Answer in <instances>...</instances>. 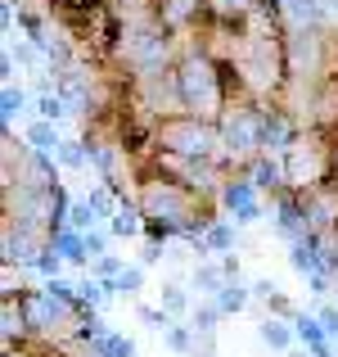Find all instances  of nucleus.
<instances>
[{
  "label": "nucleus",
  "instance_id": "obj_1",
  "mask_svg": "<svg viewBox=\"0 0 338 357\" xmlns=\"http://www.w3.org/2000/svg\"><path fill=\"white\" fill-rule=\"evenodd\" d=\"M225 204H230V208H234V218H239V222H257V218H261L257 199H252V185H243V181L225 190Z\"/></svg>",
  "mask_w": 338,
  "mask_h": 357
},
{
  "label": "nucleus",
  "instance_id": "obj_2",
  "mask_svg": "<svg viewBox=\"0 0 338 357\" xmlns=\"http://www.w3.org/2000/svg\"><path fill=\"white\" fill-rule=\"evenodd\" d=\"M293 326H298V340H303L316 357H330V349H325V335H330V331H325V321H316V317H298Z\"/></svg>",
  "mask_w": 338,
  "mask_h": 357
},
{
  "label": "nucleus",
  "instance_id": "obj_3",
  "mask_svg": "<svg viewBox=\"0 0 338 357\" xmlns=\"http://www.w3.org/2000/svg\"><path fill=\"white\" fill-rule=\"evenodd\" d=\"M243 303H248V289H243V285H225L221 294H217V307H221V312H239Z\"/></svg>",
  "mask_w": 338,
  "mask_h": 357
},
{
  "label": "nucleus",
  "instance_id": "obj_4",
  "mask_svg": "<svg viewBox=\"0 0 338 357\" xmlns=\"http://www.w3.org/2000/svg\"><path fill=\"white\" fill-rule=\"evenodd\" d=\"M261 340H266L271 349H289V340H293V335H289V326H280V321H266V326H261Z\"/></svg>",
  "mask_w": 338,
  "mask_h": 357
},
{
  "label": "nucleus",
  "instance_id": "obj_5",
  "mask_svg": "<svg viewBox=\"0 0 338 357\" xmlns=\"http://www.w3.org/2000/svg\"><path fill=\"white\" fill-rule=\"evenodd\" d=\"M136 231H140L136 208H118V218H113V236H136Z\"/></svg>",
  "mask_w": 338,
  "mask_h": 357
},
{
  "label": "nucleus",
  "instance_id": "obj_6",
  "mask_svg": "<svg viewBox=\"0 0 338 357\" xmlns=\"http://www.w3.org/2000/svg\"><path fill=\"white\" fill-rule=\"evenodd\" d=\"M140 280H145V276H140V271H136V267H131V271H122V276H113V280H108V285H113V289H118V294H136V289H140Z\"/></svg>",
  "mask_w": 338,
  "mask_h": 357
},
{
  "label": "nucleus",
  "instance_id": "obj_7",
  "mask_svg": "<svg viewBox=\"0 0 338 357\" xmlns=\"http://www.w3.org/2000/svg\"><path fill=\"white\" fill-rule=\"evenodd\" d=\"M293 267L298 271H321V258L312 253V244H298L293 249Z\"/></svg>",
  "mask_w": 338,
  "mask_h": 357
},
{
  "label": "nucleus",
  "instance_id": "obj_8",
  "mask_svg": "<svg viewBox=\"0 0 338 357\" xmlns=\"http://www.w3.org/2000/svg\"><path fill=\"white\" fill-rule=\"evenodd\" d=\"M27 140H32L36 149H54V127L50 122H36V127L27 131Z\"/></svg>",
  "mask_w": 338,
  "mask_h": 357
},
{
  "label": "nucleus",
  "instance_id": "obj_9",
  "mask_svg": "<svg viewBox=\"0 0 338 357\" xmlns=\"http://www.w3.org/2000/svg\"><path fill=\"white\" fill-rule=\"evenodd\" d=\"M59 249H63V258H86V240L72 236V231H63V236H59Z\"/></svg>",
  "mask_w": 338,
  "mask_h": 357
},
{
  "label": "nucleus",
  "instance_id": "obj_10",
  "mask_svg": "<svg viewBox=\"0 0 338 357\" xmlns=\"http://www.w3.org/2000/svg\"><path fill=\"white\" fill-rule=\"evenodd\" d=\"M99 349H104V357H131V340H122V335H104Z\"/></svg>",
  "mask_w": 338,
  "mask_h": 357
},
{
  "label": "nucleus",
  "instance_id": "obj_11",
  "mask_svg": "<svg viewBox=\"0 0 338 357\" xmlns=\"http://www.w3.org/2000/svg\"><path fill=\"white\" fill-rule=\"evenodd\" d=\"M90 222H95V204H72V227L86 231Z\"/></svg>",
  "mask_w": 338,
  "mask_h": 357
},
{
  "label": "nucleus",
  "instance_id": "obj_12",
  "mask_svg": "<svg viewBox=\"0 0 338 357\" xmlns=\"http://www.w3.org/2000/svg\"><path fill=\"white\" fill-rule=\"evenodd\" d=\"M45 298H50V303H68V298H72V285L54 276V280H50V289H45Z\"/></svg>",
  "mask_w": 338,
  "mask_h": 357
},
{
  "label": "nucleus",
  "instance_id": "obj_13",
  "mask_svg": "<svg viewBox=\"0 0 338 357\" xmlns=\"http://www.w3.org/2000/svg\"><path fill=\"white\" fill-rule=\"evenodd\" d=\"M252 176H257V185H275L280 181V167L275 163H257V172H252Z\"/></svg>",
  "mask_w": 338,
  "mask_h": 357
},
{
  "label": "nucleus",
  "instance_id": "obj_14",
  "mask_svg": "<svg viewBox=\"0 0 338 357\" xmlns=\"http://www.w3.org/2000/svg\"><path fill=\"white\" fill-rule=\"evenodd\" d=\"M41 114L50 118V122H54V118H63V100H59V96H41Z\"/></svg>",
  "mask_w": 338,
  "mask_h": 357
},
{
  "label": "nucleus",
  "instance_id": "obj_15",
  "mask_svg": "<svg viewBox=\"0 0 338 357\" xmlns=\"http://www.w3.org/2000/svg\"><path fill=\"white\" fill-rule=\"evenodd\" d=\"M18 109H23V91H5V109H0V114H5V122L14 118Z\"/></svg>",
  "mask_w": 338,
  "mask_h": 357
},
{
  "label": "nucleus",
  "instance_id": "obj_16",
  "mask_svg": "<svg viewBox=\"0 0 338 357\" xmlns=\"http://www.w3.org/2000/svg\"><path fill=\"white\" fill-rule=\"evenodd\" d=\"M280 231H289V236L298 231V208H293V204H284V208H280Z\"/></svg>",
  "mask_w": 338,
  "mask_h": 357
},
{
  "label": "nucleus",
  "instance_id": "obj_17",
  "mask_svg": "<svg viewBox=\"0 0 338 357\" xmlns=\"http://www.w3.org/2000/svg\"><path fill=\"white\" fill-rule=\"evenodd\" d=\"M208 244H212V249H230V227H212Z\"/></svg>",
  "mask_w": 338,
  "mask_h": 357
},
{
  "label": "nucleus",
  "instance_id": "obj_18",
  "mask_svg": "<svg viewBox=\"0 0 338 357\" xmlns=\"http://www.w3.org/2000/svg\"><path fill=\"white\" fill-rule=\"evenodd\" d=\"M217 312H221V307H203V312L194 317V326H199V331H212V321H217Z\"/></svg>",
  "mask_w": 338,
  "mask_h": 357
},
{
  "label": "nucleus",
  "instance_id": "obj_19",
  "mask_svg": "<svg viewBox=\"0 0 338 357\" xmlns=\"http://www.w3.org/2000/svg\"><path fill=\"white\" fill-rule=\"evenodd\" d=\"M199 285H203V289H217V285H221V271L203 267V271H199Z\"/></svg>",
  "mask_w": 338,
  "mask_h": 357
},
{
  "label": "nucleus",
  "instance_id": "obj_20",
  "mask_svg": "<svg viewBox=\"0 0 338 357\" xmlns=\"http://www.w3.org/2000/svg\"><path fill=\"white\" fill-rule=\"evenodd\" d=\"M167 344H172V349H181V353H185V349H190V335H185V331H181V326H176V331H172V335H167Z\"/></svg>",
  "mask_w": 338,
  "mask_h": 357
},
{
  "label": "nucleus",
  "instance_id": "obj_21",
  "mask_svg": "<svg viewBox=\"0 0 338 357\" xmlns=\"http://www.w3.org/2000/svg\"><path fill=\"white\" fill-rule=\"evenodd\" d=\"M99 271H104V276H122V262H118V258H108V253H104V258H99Z\"/></svg>",
  "mask_w": 338,
  "mask_h": 357
},
{
  "label": "nucleus",
  "instance_id": "obj_22",
  "mask_svg": "<svg viewBox=\"0 0 338 357\" xmlns=\"http://www.w3.org/2000/svg\"><path fill=\"white\" fill-rule=\"evenodd\" d=\"M86 253H95V258H104V236H86Z\"/></svg>",
  "mask_w": 338,
  "mask_h": 357
},
{
  "label": "nucleus",
  "instance_id": "obj_23",
  "mask_svg": "<svg viewBox=\"0 0 338 357\" xmlns=\"http://www.w3.org/2000/svg\"><path fill=\"white\" fill-rule=\"evenodd\" d=\"M321 321H325V331H330V335H338V312H334V307H325Z\"/></svg>",
  "mask_w": 338,
  "mask_h": 357
},
{
  "label": "nucleus",
  "instance_id": "obj_24",
  "mask_svg": "<svg viewBox=\"0 0 338 357\" xmlns=\"http://www.w3.org/2000/svg\"><path fill=\"white\" fill-rule=\"evenodd\" d=\"M167 307H172V312H181V307H185V294H181V289H167Z\"/></svg>",
  "mask_w": 338,
  "mask_h": 357
},
{
  "label": "nucleus",
  "instance_id": "obj_25",
  "mask_svg": "<svg viewBox=\"0 0 338 357\" xmlns=\"http://www.w3.org/2000/svg\"><path fill=\"white\" fill-rule=\"evenodd\" d=\"M59 154H63V163H72V167H77V163H81V149H77V145H63V149H59Z\"/></svg>",
  "mask_w": 338,
  "mask_h": 357
},
{
  "label": "nucleus",
  "instance_id": "obj_26",
  "mask_svg": "<svg viewBox=\"0 0 338 357\" xmlns=\"http://www.w3.org/2000/svg\"><path fill=\"white\" fill-rule=\"evenodd\" d=\"M330 9H338V0H330Z\"/></svg>",
  "mask_w": 338,
  "mask_h": 357
}]
</instances>
